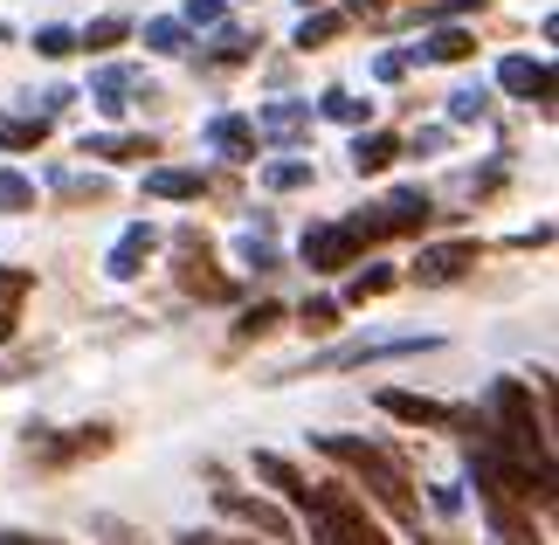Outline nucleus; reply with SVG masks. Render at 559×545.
I'll list each match as a JSON object with an SVG mask.
<instances>
[{
  "instance_id": "obj_1",
  "label": "nucleus",
  "mask_w": 559,
  "mask_h": 545,
  "mask_svg": "<svg viewBox=\"0 0 559 545\" xmlns=\"http://www.w3.org/2000/svg\"><path fill=\"white\" fill-rule=\"evenodd\" d=\"M311 449L318 455H332V463H346L353 470V484H367L386 511L401 518L407 532H421V497H415V476H407V463L394 449H380L367 442V435H311Z\"/></svg>"
},
{
  "instance_id": "obj_2",
  "label": "nucleus",
  "mask_w": 559,
  "mask_h": 545,
  "mask_svg": "<svg viewBox=\"0 0 559 545\" xmlns=\"http://www.w3.org/2000/svg\"><path fill=\"white\" fill-rule=\"evenodd\" d=\"M490 435H498L504 449H519L539 476H552V407H532V387L525 380H498L490 387Z\"/></svg>"
},
{
  "instance_id": "obj_3",
  "label": "nucleus",
  "mask_w": 559,
  "mask_h": 545,
  "mask_svg": "<svg viewBox=\"0 0 559 545\" xmlns=\"http://www.w3.org/2000/svg\"><path fill=\"white\" fill-rule=\"evenodd\" d=\"M305 525H311V545H394L380 525H373V511H367V497H359L353 484H305Z\"/></svg>"
},
{
  "instance_id": "obj_4",
  "label": "nucleus",
  "mask_w": 559,
  "mask_h": 545,
  "mask_svg": "<svg viewBox=\"0 0 559 545\" xmlns=\"http://www.w3.org/2000/svg\"><path fill=\"white\" fill-rule=\"evenodd\" d=\"M436 332H401V339H353V345H338V353L325 359H311V366H297V374H346V366H373V359H415V353H436Z\"/></svg>"
},
{
  "instance_id": "obj_5",
  "label": "nucleus",
  "mask_w": 559,
  "mask_h": 545,
  "mask_svg": "<svg viewBox=\"0 0 559 545\" xmlns=\"http://www.w3.org/2000/svg\"><path fill=\"white\" fill-rule=\"evenodd\" d=\"M174 242H180V263H174L180 291H187V297H207V304H228V297H235V283H228L222 270H214V249H207V235H201V228H180Z\"/></svg>"
},
{
  "instance_id": "obj_6",
  "label": "nucleus",
  "mask_w": 559,
  "mask_h": 545,
  "mask_svg": "<svg viewBox=\"0 0 559 545\" xmlns=\"http://www.w3.org/2000/svg\"><path fill=\"white\" fill-rule=\"evenodd\" d=\"M214 505H222L228 518H242L249 532H263V538H276V545H297L290 511H276L270 497H249V490H235V484H222V476H214Z\"/></svg>"
},
{
  "instance_id": "obj_7",
  "label": "nucleus",
  "mask_w": 559,
  "mask_h": 545,
  "mask_svg": "<svg viewBox=\"0 0 559 545\" xmlns=\"http://www.w3.org/2000/svg\"><path fill=\"white\" fill-rule=\"evenodd\" d=\"M380 414H394L407 428H477V414H463L449 401H428V394H407V387H380Z\"/></svg>"
},
{
  "instance_id": "obj_8",
  "label": "nucleus",
  "mask_w": 559,
  "mask_h": 545,
  "mask_svg": "<svg viewBox=\"0 0 559 545\" xmlns=\"http://www.w3.org/2000/svg\"><path fill=\"white\" fill-rule=\"evenodd\" d=\"M477 256H484V242H436V249H421V263H415V283L421 291H442V283H456V276H469L477 270Z\"/></svg>"
},
{
  "instance_id": "obj_9",
  "label": "nucleus",
  "mask_w": 559,
  "mask_h": 545,
  "mask_svg": "<svg viewBox=\"0 0 559 545\" xmlns=\"http://www.w3.org/2000/svg\"><path fill=\"white\" fill-rule=\"evenodd\" d=\"M104 449H111V428H76V435L28 428V455H35V463H76V455H104Z\"/></svg>"
},
{
  "instance_id": "obj_10",
  "label": "nucleus",
  "mask_w": 559,
  "mask_h": 545,
  "mask_svg": "<svg viewBox=\"0 0 559 545\" xmlns=\"http://www.w3.org/2000/svg\"><path fill=\"white\" fill-rule=\"evenodd\" d=\"M305 263H311L318 276H332V270H346V263H359V242H353V228H346V222L305 228Z\"/></svg>"
},
{
  "instance_id": "obj_11",
  "label": "nucleus",
  "mask_w": 559,
  "mask_h": 545,
  "mask_svg": "<svg viewBox=\"0 0 559 545\" xmlns=\"http://www.w3.org/2000/svg\"><path fill=\"white\" fill-rule=\"evenodd\" d=\"M498 91H504V97H525V104H552V62L504 56V62H498Z\"/></svg>"
},
{
  "instance_id": "obj_12",
  "label": "nucleus",
  "mask_w": 559,
  "mask_h": 545,
  "mask_svg": "<svg viewBox=\"0 0 559 545\" xmlns=\"http://www.w3.org/2000/svg\"><path fill=\"white\" fill-rule=\"evenodd\" d=\"M428 222H436V201H428L421 187H394V193L380 201V228H386V235H415V228H428Z\"/></svg>"
},
{
  "instance_id": "obj_13",
  "label": "nucleus",
  "mask_w": 559,
  "mask_h": 545,
  "mask_svg": "<svg viewBox=\"0 0 559 545\" xmlns=\"http://www.w3.org/2000/svg\"><path fill=\"white\" fill-rule=\"evenodd\" d=\"M153 249H159V228H153V222H132V228L111 242V263H104V270H111L118 283H132L145 263H153Z\"/></svg>"
},
{
  "instance_id": "obj_14",
  "label": "nucleus",
  "mask_w": 559,
  "mask_h": 545,
  "mask_svg": "<svg viewBox=\"0 0 559 545\" xmlns=\"http://www.w3.org/2000/svg\"><path fill=\"white\" fill-rule=\"evenodd\" d=\"M207 145L222 152V159L249 166V159H255V145H263V139H255V125H249L242 111H214V118H207Z\"/></svg>"
},
{
  "instance_id": "obj_15",
  "label": "nucleus",
  "mask_w": 559,
  "mask_h": 545,
  "mask_svg": "<svg viewBox=\"0 0 559 545\" xmlns=\"http://www.w3.org/2000/svg\"><path fill=\"white\" fill-rule=\"evenodd\" d=\"M132 91H145L153 97V83H145V70H132V62H111V70H97L91 76V97H97V111H124V104H132Z\"/></svg>"
},
{
  "instance_id": "obj_16",
  "label": "nucleus",
  "mask_w": 559,
  "mask_h": 545,
  "mask_svg": "<svg viewBox=\"0 0 559 545\" xmlns=\"http://www.w3.org/2000/svg\"><path fill=\"white\" fill-rule=\"evenodd\" d=\"M249 125H255V139H297V132L311 125V104H305V97H276V104H263Z\"/></svg>"
},
{
  "instance_id": "obj_17",
  "label": "nucleus",
  "mask_w": 559,
  "mask_h": 545,
  "mask_svg": "<svg viewBox=\"0 0 559 545\" xmlns=\"http://www.w3.org/2000/svg\"><path fill=\"white\" fill-rule=\"evenodd\" d=\"M83 152L104 166H139V159H153L159 139H139V132H104V139H83Z\"/></svg>"
},
{
  "instance_id": "obj_18",
  "label": "nucleus",
  "mask_w": 559,
  "mask_h": 545,
  "mask_svg": "<svg viewBox=\"0 0 559 545\" xmlns=\"http://www.w3.org/2000/svg\"><path fill=\"white\" fill-rule=\"evenodd\" d=\"M35 291V270L28 263H0V345L14 339V324H21V297Z\"/></svg>"
},
{
  "instance_id": "obj_19",
  "label": "nucleus",
  "mask_w": 559,
  "mask_h": 545,
  "mask_svg": "<svg viewBox=\"0 0 559 545\" xmlns=\"http://www.w3.org/2000/svg\"><path fill=\"white\" fill-rule=\"evenodd\" d=\"M145 193H153V201H201V193H207V173L153 166V173H145Z\"/></svg>"
},
{
  "instance_id": "obj_20",
  "label": "nucleus",
  "mask_w": 559,
  "mask_h": 545,
  "mask_svg": "<svg viewBox=\"0 0 559 545\" xmlns=\"http://www.w3.org/2000/svg\"><path fill=\"white\" fill-rule=\"evenodd\" d=\"M484 518H490V532H498L504 545H546L539 532H532V518L511 505V497H484Z\"/></svg>"
},
{
  "instance_id": "obj_21",
  "label": "nucleus",
  "mask_w": 559,
  "mask_h": 545,
  "mask_svg": "<svg viewBox=\"0 0 559 545\" xmlns=\"http://www.w3.org/2000/svg\"><path fill=\"white\" fill-rule=\"evenodd\" d=\"M415 56L421 62H469V56H477V35H469V28H428L415 42Z\"/></svg>"
},
{
  "instance_id": "obj_22",
  "label": "nucleus",
  "mask_w": 559,
  "mask_h": 545,
  "mask_svg": "<svg viewBox=\"0 0 559 545\" xmlns=\"http://www.w3.org/2000/svg\"><path fill=\"white\" fill-rule=\"evenodd\" d=\"M394 159H401V139H394V132H359V139H353V173H359V180L386 173Z\"/></svg>"
},
{
  "instance_id": "obj_23",
  "label": "nucleus",
  "mask_w": 559,
  "mask_h": 545,
  "mask_svg": "<svg viewBox=\"0 0 559 545\" xmlns=\"http://www.w3.org/2000/svg\"><path fill=\"white\" fill-rule=\"evenodd\" d=\"M41 145H49V118H41V111L0 118V152H41Z\"/></svg>"
},
{
  "instance_id": "obj_24",
  "label": "nucleus",
  "mask_w": 559,
  "mask_h": 545,
  "mask_svg": "<svg viewBox=\"0 0 559 545\" xmlns=\"http://www.w3.org/2000/svg\"><path fill=\"white\" fill-rule=\"evenodd\" d=\"M255 476H263V484H270L276 497H290V505L305 497V476H297V463H284L276 449H255Z\"/></svg>"
},
{
  "instance_id": "obj_25",
  "label": "nucleus",
  "mask_w": 559,
  "mask_h": 545,
  "mask_svg": "<svg viewBox=\"0 0 559 545\" xmlns=\"http://www.w3.org/2000/svg\"><path fill=\"white\" fill-rule=\"evenodd\" d=\"M124 35H132V21H124V14H97L91 28L76 35V49H91V56H111V49H118Z\"/></svg>"
},
{
  "instance_id": "obj_26",
  "label": "nucleus",
  "mask_w": 559,
  "mask_h": 545,
  "mask_svg": "<svg viewBox=\"0 0 559 545\" xmlns=\"http://www.w3.org/2000/svg\"><path fill=\"white\" fill-rule=\"evenodd\" d=\"M338 28H346V14H305V21H297V35H290V42H297V49L311 56V49H332V35H338Z\"/></svg>"
},
{
  "instance_id": "obj_27",
  "label": "nucleus",
  "mask_w": 559,
  "mask_h": 545,
  "mask_svg": "<svg viewBox=\"0 0 559 545\" xmlns=\"http://www.w3.org/2000/svg\"><path fill=\"white\" fill-rule=\"evenodd\" d=\"M276 324H284V304H270V297H263V304H249V311L235 318V339H242V345H249V339H270Z\"/></svg>"
},
{
  "instance_id": "obj_28",
  "label": "nucleus",
  "mask_w": 559,
  "mask_h": 545,
  "mask_svg": "<svg viewBox=\"0 0 559 545\" xmlns=\"http://www.w3.org/2000/svg\"><path fill=\"white\" fill-rule=\"evenodd\" d=\"M249 56H255V35L228 28V35H222V49H207V56H201V70H235V62H249Z\"/></svg>"
},
{
  "instance_id": "obj_29",
  "label": "nucleus",
  "mask_w": 559,
  "mask_h": 545,
  "mask_svg": "<svg viewBox=\"0 0 559 545\" xmlns=\"http://www.w3.org/2000/svg\"><path fill=\"white\" fill-rule=\"evenodd\" d=\"M263 187H270V193H297V187H311V159H270V166H263Z\"/></svg>"
},
{
  "instance_id": "obj_30",
  "label": "nucleus",
  "mask_w": 559,
  "mask_h": 545,
  "mask_svg": "<svg viewBox=\"0 0 559 545\" xmlns=\"http://www.w3.org/2000/svg\"><path fill=\"white\" fill-rule=\"evenodd\" d=\"M28 208H35V180L0 166V214H28Z\"/></svg>"
},
{
  "instance_id": "obj_31",
  "label": "nucleus",
  "mask_w": 559,
  "mask_h": 545,
  "mask_svg": "<svg viewBox=\"0 0 559 545\" xmlns=\"http://www.w3.org/2000/svg\"><path fill=\"white\" fill-rule=\"evenodd\" d=\"M145 49L153 56H187V21H145Z\"/></svg>"
},
{
  "instance_id": "obj_32",
  "label": "nucleus",
  "mask_w": 559,
  "mask_h": 545,
  "mask_svg": "<svg viewBox=\"0 0 559 545\" xmlns=\"http://www.w3.org/2000/svg\"><path fill=\"white\" fill-rule=\"evenodd\" d=\"M318 111H325L332 125H367V97H353V91H325V97H318Z\"/></svg>"
},
{
  "instance_id": "obj_33",
  "label": "nucleus",
  "mask_w": 559,
  "mask_h": 545,
  "mask_svg": "<svg viewBox=\"0 0 559 545\" xmlns=\"http://www.w3.org/2000/svg\"><path fill=\"white\" fill-rule=\"evenodd\" d=\"M394 291V270H380V263H367L353 276V291H346V304H367V297H386Z\"/></svg>"
},
{
  "instance_id": "obj_34",
  "label": "nucleus",
  "mask_w": 559,
  "mask_h": 545,
  "mask_svg": "<svg viewBox=\"0 0 559 545\" xmlns=\"http://www.w3.org/2000/svg\"><path fill=\"white\" fill-rule=\"evenodd\" d=\"M449 118H456V125H484L490 118V97L484 91H449Z\"/></svg>"
},
{
  "instance_id": "obj_35",
  "label": "nucleus",
  "mask_w": 559,
  "mask_h": 545,
  "mask_svg": "<svg viewBox=\"0 0 559 545\" xmlns=\"http://www.w3.org/2000/svg\"><path fill=\"white\" fill-rule=\"evenodd\" d=\"M56 193L62 201H104V180L91 173V180H83V173H56Z\"/></svg>"
},
{
  "instance_id": "obj_36",
  "label": "nucleus",
  "mask_w": 559,
  "mask_h": 545,
  "mask_svg": "<svg viewBox=\"0 0 559 545\" xmlns=\"http://www.w3.org/2000/svg\"><path fill=\"white\" fill-rule=\"evenodd\" d=\"M297 324H305V332H332V324H338V304L332 297H311L305 311H297Z\"/></svg>"
},
{
  "instance_id": "obj_37",
  "label": "nucleus",
  "mask_w": 559,
  "mask_h": 545,
  "mask_svg": "<svg viewBox=\"0 0 559 545\" xmlns=\"http://www.w3.org/2000/svg\"><path fill=\"white\" fill-rule=\"evenodd\" d=\"M76 49V35L70 28H35V56H49V62H62V56H70Z\"/></svg>"
},
{
  "instance_id": "obj_38",
  "label": "nucleus",
  "mask_w": 559,
  "mask_h": 545,
  "mask_svg": "<svg viewBox=\"0 0 559 545\" xmlns=\"http://www.w3.org/2000/svg\"><path fill=\"white\" fill-rule=\"evenodd\" d=\"M242 263H249V270H276V249H270V235H242Z\"/></svg>"
},
{
  "instance_id": "obj_39",
  "label": "nucleus",
  "mask_w": 559,
  "mask_h": 545,
  "mask_svg": "<svg viewBox=\"0 0 559 545\" xmlns=\"http://www.w3.org/2000/svg\"><path fill=\"white\" fill-rule=\"evenodd\" d=\"M187 28H222V0H193V8H187Z\"/></svg>"
},
{
  "instance_id": "obj_40",
  "label": "nucleus",
  "mask_w": 559,
  "mask_h": 545,
  "mask_svg": "<svg viewBox=\"0 0 559 545\" xmlns=\"http://www.w3.org/2000/svg\"><path fill=\"white\" fill-rule=\"evenodd\" d=\"M373 70H380V83H394V76H407V56H380Z\"/></svg>"
},
{
  "instance_id": "obj_41",
  "label": "nucleus",
  "mask_w": 559,
  "mask_h": 545,
  "mask_svg": "<svg viewBox=\"0 0 559 545\" xmlns=\"http://www.w3.org/2000/svg\"><path fill=\"white\" fill-rule=\"evenodd\" d=\"M0 545H62V538H41V532H0Z\"/></svg>"
},
{
  "instance_id": "obj_42",
  "label": "nucleus",
  "mask_w": 559,
  "mask_h": 545,
  "mask_svg": "<svg viewBox=\"0 0 559 545\" xmlns=\"http://www.w3.org/2000/svg\"><path fill=\"white\" fill-rule=\"evenodd\" d=\"M180 545H228V538H214V532H187Z\"/></svg>"
},
{
  "instance_id": "obj_43",
  "label": "nucleus",
  "mask_w": 559,
  "mask_h": 545,
  "mask_svg": "<svg viewBox=\"0 0 559 545\" xmlns=\"http://www.w3.org/2000/svg\"><path fill=\"white\" fill-rule=\"evenodd\" d=\"M297 8H305V14H311V8H325V0H297Z\"/></svg>"
},
{
  "instance_id": "obj_44",
  "label": "nucleus",
  "mask_w": 559,
  "mask_h": 545,
  "mask_svg": "<svg viewBox=\"0 0 559 545\" xmlns=\"http://www.w3.org/2000/svg\"><path fill=\"white\" fill-rule=\"evenodd\" d=\"M111 545H124V538H111Z\"/></svg>"
}]
</instances>
